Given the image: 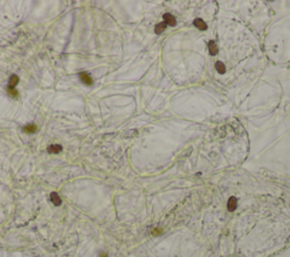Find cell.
<instances>
[{"instance_id":"1","label":"cell","mask_w":290,"mask_h":257,"mask_svg":"<svg viewBox=\"0 0 290 257\" xmlns=\"http://www.w3.org/2000/svg\"><path fill=\"white\" fill-rule=\"evenodd\" d=\"M79 78H81V80L84 83V84H86V85H92L93 84V79H92V77L87 73H81L79 74Z\"/></svg>"},{"instance_id":"2","label":"cell","mask_w":290,"mask_h":257,"mask_svg":"<svg viewBox=\"0 0 290 257\" xmlns=\"http://www.w3.org/2000/svg\"><path fill=\"white\" fill-rule=\"evenodd\" d=\"M163 19H164V23H166V24H169V25H171V26H175V25H176V18H175L172 15H170V14H164V15H163Z\"/></svg>"},{"instance_id":"3","label":"cell","mask_w":290,"mask_h":257,"mask_svg":"<svg viewBox=\"0 0 290 257\" xmlns=\"http://www.w3.org/2000/svg\"><path fill=\"white\" fill-rule=\"evenodd\" d=\"M194 25L201 31H204L207 29V26H206V24H205V22L203 20V19H201V18H196L195 20H194Z\"/></svg>"},{"instance_id":"4","label":"cell","mask_w":290,"mask_h":257,"mask_svg":"<svg viewBox=\"0 0 290 257\" xmlns=\"http://www.w3.org/2000/svg\"><path fill=\"white\" fill-rule=\"evenodd\" d=\"M237 209V198L236 197H230L229 200H228V210L230 212L235 211Z\"/></svg>"},{"instance_id":"5","label":"cell","mask_w":290,"mask_h":257,"mask_svg":"<svg viewBox=\"0 0 290 257\" xmlns=\"http://www.w3.org/2000/svg\"><path fill=\"white\" fill-rule=\"evenodd\" d=\"M62 150V146L61 145H58V144H52V145H49L48 146V152L53 154V153H59V152Z\"/></svg>"},{"instance_id":"6","label":"cell","mask_w":290,"mask_h":257,"mask_svg":"<svg viewBox=\"0 0 290 257\" xmlns=\"http://www.w3.org/2000/svg\"><path fill=\"white\" fill-rule=\"evenodd\" d=\"M23 130H24L25 133H27V134H33V133H35V132L38 130V127H36L34 123H29V125L24 126Z\"/></svg>"},{"instance_id":"7","label":"cell","mask_w":290,"mask_h":257,"mask_svg":"<svg viewBox=\"0 0 290 257\" xmlns=\"http://www.w3.org/2000/svg\"><path fill=\"white\" fill-rule=\"evenodd\" d=\"M209 50H210V53L212 56H215L218 53V46H216L214 41H210L209 42Z\"/></svg>"},{"instance_id":"8","label":"cell","mask_w":290,"mask_h":257,"mask_svg":"<svg viewBox=\"0 0 290 257\" xmlns=\"http://www.w3.org/2000/svg\"><path fill=\"white\" fill-rule=\"evenodd\" d=\"M51 200H52V203L55 204V205H57V206H59L61 204V199L59 195L57 194V193H51Z\"/></svg>"},{"instance_id":"9","label":"cell","mask_w":290,"mask_h":257,"mask_svg":"<svg viewBox=\"0 0 290 257\" xmlns=\"http://www.w3.org/2000/svg\"><path fill=\"white\" fill-rule=\"evenodd\" d=\"M215 69H216L220 74H224V73H226V67H224V65H223L221 61H216V62H215Z\"/></svg>"},{"instance_id":"10","label":"cell","mask_w":290,"mask_h":257,"mask_svg":"<svg viewBox=\"0 0 290 257\" xmlns=\"http://www.w3.org/2000/svg\"><path fill=\"white\" fill-rule=\"evenodd\" d=\"M166 27H167V24H166L164 22L159 23V24L155 26V33H156V34H161L163 31L166 30Z\"/></svg>"},{"instance_id":"11","label":"cell","mask_w":290,"mask_h":257,"mask_svg":"<svg viewBox=\"0 0 290 257\" xmlns=\"http://www.w3.org/2000/svg\"><path fill=\"white\" fill-rule=\"evenodd\" d=\"M18 82H19L18 76L12 75V77L9 78V86H8V87H14V86H16V85L18 84Z\"/></svg>"},{"instance_id":"12","label":"cell","mask_w":290,"mask_h":257,"mask_svg":"<svg viewBox=\"0 0 290 257\" xmlns=\"http://www.w3.org/2000/svg\"><path fill=\"white\" fill-rule=\"evenodd\" d=\"M7 91H8V93H9L12 96H14V97H18V95H19V94H18V92L16 91L14 87H8V90H7Z\"/></svg>"},{"instance_id":"13","label":"cell","mask_w":290,"mask_h":257,"mask_svg":"<svg viewBox=\"0 0 290 257\" xmlns=\"http://www.w3.org/2000/svg\"><path fill=\"white\" fill-rule=\"evenodd\" d=\"M158 233H161V230H158V229H156V230H154V231H153V235H154V236H155V235H158Z\"/></svg>"},{"instance_id":"14","label":"cell","mask_w":290,"mask_h":257,"mask_svg":"<svg viewBox=\"0 0 290 257\" xmlns=\"http://www.w3.org/2000/svg\"><path fill=\"white\" fill-rule=\"evenodd\" d=\"M101 257H108V256L106 255V254H101Z\"/></svg>"}]
</instances>
